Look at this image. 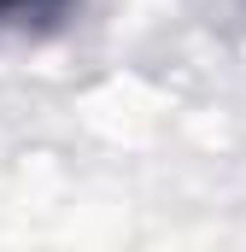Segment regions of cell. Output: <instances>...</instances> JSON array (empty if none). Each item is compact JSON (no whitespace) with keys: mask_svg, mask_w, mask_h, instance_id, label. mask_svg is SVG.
I'll return each instance as SVG.
<instances>
[{"mask_svg":"<svg viewBox=\"0 0 246 252\" xmlns=\"http://www.w3.org/2000/svg\"><path fill=\"white\" fill-rule=\"evenodd\" d=\"M76 0H0V35H47L70 18Z\"/></svg>","mask_w":246,"mask_h":252,"instance_id":"cell-1","label":"cell"}]
</instances>
